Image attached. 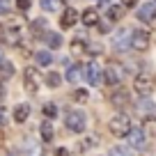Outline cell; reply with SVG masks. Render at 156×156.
Returning a JSON list of instances; mask_svg holds the SVG:
<instances>
[{
  "label": "cell",
  "mask_w": 156,
  "mask_h": 156,
  "mask_svg": "<svg viewBox=\"0 0 156 156\" xmlns=\"http://www.w3.org/2000/svg\"><path fill=\"white\" fill-rule=\"evenodd\" d=\"M129 142H131V147H136V149H145V145H147L145 131H142V129H131V133H129Z\"/></svg>",
  "instance_id": "ba28073f"
},
{
  "label": "cell",
  "mask_w": 156,
  "mask_h": 156,
  "mask_svg": "<svg viewBox=\"0 0 156 156\" xmlns=\"http://www.w3.org/2000/svg\"><path fill=\"white\" fill-rule=\"evenodd\" d=\"M80 78H83L80 67H69L67 69V80H69V83H80Z\"/></svg>",
  "instance_id": "ac0fdd59"
},
{
  "label": "cell",
  "mask_w": 156,
  "mask_h": 156,
  "mask_svg": "<svg viewBox=\"0 0 156 156\" xmlns=\"http://www.w3.org/2000/svg\"><path fill=\"white\" fill-rule=\"evenodd\" d=\"M34 60H37L39 67H46V64L53 62V55H51L48 51H37V53H34Z\"/></svg>",
  "instance_id": "9a60e30c"
},
{
  "label": "cell",
  "mask_w": 156,
  "mask_h": 156,
  "mask_svg": "<svg viewBox=\"0 0 156 156\" xmlns=\"http://www.w3.org/2000/svg\"><path fill=\"white\" fill-rule=\"evenodd\" d=\"M5 124H7V110L0 108V126H5Z\"/></svg>",
  "instance_id": "1f68e13d"
},
{
  "label": "cell",
  "mask_w": 156,
  "mask_h": 156,
  "mask_svg": "<svg viewBox=\"0 0 156 156\" xmlns=\"http://www.w3.org/2000/svg\"><path fill=\"white\" fill-rule=\"evenodd\" d=\"M44 12H62V0H41Z\"/></svg>",
  "instance_id": "5bb4252c"
},
{
  "label": "cell",
  "mask_w": 156,
  "mask_h": 156,
  "mask_svg": "<svg viewBox=\"0 0 156 156\" xmlns=\"http://www.w3.org/2000/svg\"><path fill=\"white\" fill-rule=\"evenodd\" d=\"M41 83H44V78H41V73H39L34 67H28V69H25L23 85H25V90H28L30 94H37V92H39V85H41Z\"/></svg>",
  "instance_id": "6da1fadb"
},
{
  "label": "cell",
  "mask_w": 156,
  "mask_h": 156,
  "mask_svg": "<svg viewBox=\"0 0 156 156\" xmlns=\"http://www.w3.org/2000/svg\"><path fill=\"white\" fill-rule=\"evenodd\" d=\"M55 156H71V154H69L67 149H58V151H55Z\"/></svg>",
  "instance_id": "836d02e7"
},
{
  "label": "cell",
  "mask_w": 156,
  "mask_h": 156,
  "mask_svg": "<svg viewBox=\"0 0 156 156\" xmlns=\"http://www.w3.org/2000/svg\"><path fill=\"white\" fill-rule=\"evenodd\" d=\"M122 7H110V9H108V19L110 21H117V19H122Z\"/></svg>",
  "instance_id": "cb8c5ba5"
},
{
  "label": "cell",
  "mask_w": 156,
  "mask_h": 156,
  "mask_svg": "<svg viewBox=\"0 0 156 156\" xmlns=\"http://www.w3.org/2000/svg\"><path fill=\"white\" fill-rule=\"evenodd\" d=\"M138 19H140L142 23H154V21H156V5H154V2H145V5H140V9H138Z\"/></svg>",
  "instance_id": "8992f818"
},
{
  "label": "cell",
  "mask_w": 156,
  "mask_h": 156,
  "mask_svg": "<svg viewBox=\"0 0 156 156\" xmlns=\"http://www.w3.org/2000/svg\"><path fill=\"white\" fill-rule=\"evenodd\" d=\"M85 73H87L90 85H99L103 80V71L99 69V64H87V67H85Z\"/></svg>",
  "instance_id": "30bf717a"
},
{
  "label": "cell",
  "mask_w": 156,
  "mask_h": 156,
  "mask_svg": "<svg viewBox=\"0 0 156 156\" xmlns=\"http://www.w3.org/2000/svg\"><path fill=\"white\" fill-rule=\"evenodd\" d=\"M44 83L48 85V87H58V85L62 83V76H60L58 71H48V73L44 76Z\"/></svg>",
  "instance_id": "e0dca14e"
},
{
  "label": "cell",
  "mask_w": 156,
  "mask_h": 156,
  "mask_svg": "<svg viewBox=\"0 0 156 156\" xmlns=\"http://www.w3.org/2000/svg\"><path fill=\"white\" fill-rule=\"evenodd\" d=\"M110 156H133V149L131 147H122V145H117L110 149Z\"/></svg>",
  "instance_id": "44dd1931"
},
{
  "label": "cell",
  "mask_w": 156,
  "mask_h": 156,
  "mask_svg": "<svg viewBox=\"0 0 156 156\" xmlns=\"http://www.w3.org/2000/svg\"><path fill=\"white\" fill-rule=\"evenodd\" d=\"M80 21H83L85 25H97L99 23V12L97 9H85L83 14H80Z\"/></svg>",
  "instance_id": "7c38bea8"
},
{
  "label": "cell",
  "mask_w": 156,
  "mask_h": 156,
  "mask_svg": "<svg viewBox=\"0 0 156 156\" xmlns=\"http://www.w3.org/2000/svg\"><path fill=\"white\" fill-rule=\"evenodd\" d=\"M28 115H30V106H28V103L16 106V110H14V119H16V122H25V119H28Z\"/></svg>",
  "instance_id": "4fadbf2b"
},
{
  "label": "cell",
  "mask_w": 156,
  "mask_h": 156,
  "mask_svg": "<svg viewBox=\"0 0 156 156\" xmlns=\"http://www.w3.org/2000/svg\"><path fill=\"white\" fill-rule=\"evenodd\" d=\"M115 48L117 51H129L131 48V30L129 28H122L115 34Z\"/></svg>",
  "instance_id": "52a82bcc"
},
{
  "label": "cell",
  "mask_w": 156,
  "mask_h": 156,
  "mask_svg": "<svg viewBox=\"0 0 156 156\" xmlns=\"http://www.w3.org/2000/svg\"><path fill=\"white\" fill-rule=\"evenodd\" d=\"M103 80H106V85L117 87V85H119V73H117L112 67H106V71H103Z\"/></svg>",
  "instance_id": "8fae6325"
},
{
  "label": "cell",
  "mask_w": 156,
  "mask_h": 156,
  "mask_svg": "<svg viewBox=\"0 0 156 156\" xmlns=\"http://www.w3.org/2000/svg\"><path fill=\"white\" fill-rule=\"evenodd\" d=\"M9 12H12V2H9V0H0V14H9Z\"/></svg>",
  "instance_id": "4316f807"
},
{
  "label": "cell",
  "mask_w": 156,
  "mask_h": 156,
  "mask_svg": "<svg viewBox=\"0 0 156 156\" xmlns=\"http://www.w3.org/2000/svg\"><path fill=\"white\" fill-rule=\"evenodd\" d=\"M112 103H115V106H126V103H129L126 92H122V90H119V92H117L115 97H112Z\"/></svg>",
  "instance_id": "603a6c76"
},
{
  "label": "cell",
  "mask_w": 156,
  "mask_h": 156,
  "mask_svg": "<svg viewBox=\"0 0 156 156\" xmlns=\"http://www.w3.org/2000/svg\"><path fill=\"white\" fill-rule=\"evenodd\" d=\"M131 119H129L126 115H115L110 119V131L115 133V136H119V138H124V136H129L131 133Z\"/></svg>",
  "instance_id": "7a4b0ae2"
},
{
  "label": "cell",
  "mask_w": 156,
  "mask_h": 156,
  "mask_svg": "<svg viewBox=\"0 0 156 156\" xmlns=\"http://www.w3.org/2000/svg\"><path fill=\"white\" fill-rule=\"evenodd\" d=\"M39 131H41V140L44 142L53 140V124L51 122H41V129H39Z\"/></svg>",
  "instance_id": "d6986e66"
},
{
  "label": "cell",
  "mask_w": 156,
  "mask_h": 156,
  "mask_svg": "<svg viewBox=\"0 0 156 156\" xmlns=\"http://www.w3.org/2000/svg\"><path fill=\"white\" fill-rule=\"evenodd\" d=\"M78 19H80V14H78L76 9H62L60 25H62V28H73V25L78 23Z\"/></svg>",
  "instance_id": "9c48e42d"
},
{
  "label": "cell",
  "mask_w": 156,
  "mask_h": 156,
  "mask_svg": "<svg viewBox=\"0 0 156 156\" xmlns=\"http://www.w3.org/2000/svg\"><path fill=\"white\" fill-rule=\"evenodd\" d=\"M32 32H34V37H41V34H46V28H48V23H46L44 19H37V21H32Z\"/></svg>",
  "instance_id": "2e32d148"
},
{
  "label": "cell",
  "mask_w": 156,
  "mask_h": 156,
  "mask_svg": "<svg viewBox=\"0 0 156 156\" xmlns=\"http://www.w3.org/2000/svg\"><path fill=\"white\" fill-rule=\"evenodd\" d=\"M83 46H85L83 39H73V41H71V48L76 51V53H78V51H83Z\"/></svg>",
  "instance_id": "f1b7e54d"
},
{
  "label": "cell",
  "mask_w": 156,
  "mask_h": 156,
  "mask_svg": "<svg viewBox=\"0 0 156 156\" xmlns=\"http://www.w3.org/2000/svg\"><path fill=\"white\" fill-rule=\"evenodd\" d=\"M0 64H2V48H0Z\"/></svg>",
  "instance_id": "d590c367"
},
{
  "label": "cell",
  "mask_w": 156,
  "mask_h": 156,
  "mask_svg": "<svg viewBox=\"0 0 156 156\" xmlns=\"http://www.w3.org/2000/svg\"><path fill=\"white\" fill-rule=\"evenodd\" d=\"M30 5H32V0H16V7H19L21 12H28Z\"/></svg>",
  "instance_id": "83f0119b"
},
{
  "label": "cell",
  "mask_w": 156,
  "mask_h": 156,
  "mask_svg": "<svg viewBox=\"0 0 156 156\" xmlns=\"http://www.w3.org/2000/svg\"><path fill=\"white\" fill-rule=\"evenodd\" d=\"M136 2H138V0H122L124 7H136Z\"/></svg>",
  "instance_id": "d6a6232c"
},
{
  "label": "cell",
  "mask_w": 156,
  "mask_h": 156,
  "mask_svg": "<svg viewBox=\"0 0 156 156\" xmlns=\"http://www.w3.org/2000/svg\"><path fill=\"white\" fill-rule=\"evenodd\" d=\"M7 156H19V154H16V151H9V154H7Z\"/></svg>",
  "instance_id": "e575fe53"
},
{
  "label": "cell",
  "mask_w": 156,
  "mask_h": 156,
  "mask_svg": "<svg viewBox=\"0 0 156 156\" xmlns=\"http://www.w3.org/2000/svg\"><path fill=\"white\" fill-rule=\"evenodd\" d=\"M101 48H103V46H101V44H90V53H92V55H97V53H101Z\"/></svg>",
  "instance_id": "4dcf8cb0"
},
{
  "label": "cell",
  "mask_w": 156,
  "mask_h": 156,
  "mask_svg": "<svg viewBox=\"0 0 156 156\" xmlns=\"http://www.w3.org/2000/svg\"><path fill=\"white\" fill-rule=\"evenodd\" d=\"M14 76V67L9 62H2L0 64V78H12Z\"/></svg>",
  "instance_id": "7402d4cb"
},
{
  "label": "cell",
  "mask_w": 156,
  "mask_h": 156,
  "mask_svg": "<svg viewBox=\"0 0 156 156\" xmlns=\"http://www.w3.org/2000/svg\"><path fill=\"white\" fill-rule=\"evenodd\" d=\"M46 41H48L51 48H60V46H62V34H58V32H46Z\"/></svg>",
  "instance_id": "ffe728a7"
},
{
  "label": "cell",
  "mask_w": 156,
  "mask_h": 156,
  "mask_svg": "<svg viewBox=\"0 0 156 156\" xmlns=\"http://www.w3.org/2000/svg\"><path fill=\"white\" fill-rule=\"evenodd\" d=\"M44 115H46V117H55V115H58L55 103H44Z\"/></svg>",
  "instance_id": "484cf974"
},
{
  "label": "cell",
  "mask_w": 156,
  "mask_h": 156,
  "mask_svg": "<svg viewBox=\"0 0 156 156\" xmlns=\"http://www.w3.org/2000/svg\"><path fill=\"white\" fill-rule=\"evenodd\" d=\"M67 129H69V131H73V133L85 131V115L80 110H71L67 115Z\"/></svg>",
  "instance_id": "277c9868"
},
{
  "label": "cell",
  "mask_w": 156,
  "mask_h": 156,
  "mask_svg": "<svg viewBox=\"0 0 156 156\" xmlns=\"http://www.w3.org/2000/svg\"><path fill=\"white\" fill-rule=\"evenodd\" d=\"M133 87H136V92H138V94L147 97V94L151 92V87H154V78H151L149 73H138L136 80H133Z\"/></svg>",
  "instance_id": "3957f363"
},
{
  "label": "cell",
  "mask_w": 156,
  "mask_h": 156,
  "mask_svg": "<svg viewBox=\"0 0 156 156\" xmlns=\"http://www.w3.org/2000/svg\"><path fill=\"white\" fill-rule=\"evenodd\" d=\"M138 108H140L142 112H151V110H154V103H151L149 99H142V101L138 103Z\"/></svg>",
  "instance_id": "d4e9b609"
},
{
  "label": "cell",
  "mask_w": 156,
  "mask_h": 156,
  "mask_svg": "<svg viewBox=\"0 0 156 156\" xmlns=\"http://www.w3.org/2000/svg\"><path fill=\"white\" fill-rule=\"evenodd\" d=\"M131 48H136V51L149 48V32L147 30H133L131 32Z\"/></svg>",
  "instance_id": "5b68a950"
},
{
  "label": "cell",
  "mask_w": 156,
  "mask_h": 156,
  "mask_svg": "<svg viewBox=\"0 0 156 156\" xmlns=\"http://www.w3.org/2000/svg\"><path fill=\"white\" fill-rule=\"evenodd\" d=\"M73 99H76V101H87V92H85V90H78V92L73 94Z\"/></svg>",
  "instance_id": "f546056e"
}]
</instances>
